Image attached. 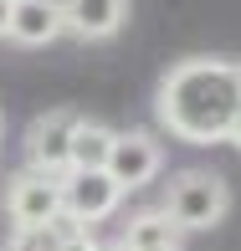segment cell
I'll list each match as a JSON object with an SVG mask.
<instances>
[{"mask_svg": "<svg viewBox=\"0 0 241 251\" xmlns=\"http://www.w3.org/2000/svg\"><path fill=\"white\" fill-rule=\"evenodd\" d=\"M154 113L185 144H226L231 118L241 113L236 62H221V56H185V62H175L164 72V82H159Z\"/></svg>", "mask_w": 241, "mask_h": 251, "instance_id": "cell-1", "label": "cell"}, {"mask_svg": "<svg viewBox=\"0 0 241 251\" xmlns=\"http://www.w3.org/2000/svg\"><path fill=\"white\" fill-rule=\"evenodd\" d=\"M159 210L180 226V231H211V226L226 221L231 210V185L211 169H180L164 190V205Z\"/></svg>", "mask_w": 241, "mask_h": 251, "instance_id": "cell-2", "label": "cell"}, {"mask_svg": "<svg viewBox=\"0 0 241 251\" xmlns=\"http://www.w3.org/2000/svg\"><path fill=\"white\" fill-rule=\"evenodd\" d=\"M5 215L10 231H31V226H47L62 215V179L41 175V169H16L5 185Z\"/></svg>", "mask_w": 241, "mask_h": 251, "instance_id": "cell-3", "label": "cell"}, {"mask_svg": "<svg viewBox=\"0 0 241 251\" xmlns=\"http://www.w3.org/2000/svg\"><path fill=\"white\" fill-rule=\"evenodd\" d=\"M82 113L72 108H52V113H36L26 123V169H41V175H56L62 179L72 169V128Z\"/></svg>", "mask_w": 241, "mask_h": 251, "instance_id": "cell-4", "label": "cell"}, {"mask_svg": "<svg viewBox=\"0 0 241 251\" xmlns=\"http://www.w3.org/2000/svg\"><path fill=\"white\" fill-rule=\"evenodd\" d=\"M123 205V190L113 185L108 169H67L62 175V215H72L77 226L93 231L98 221H108Z\"/></svg>", "mask_w": 241, "mask_h": 251, "instance_id": "cell-5", "label": "cell"}, {"mask_svg": "<svg viewBox=\"0 0 241 251\" xmlns=\"http://www.w3.org/2000/svg\"><path fill=\"white\" fill-rule=\"evenodd\" d=\"M164 164V149L149 128H129V133H113V154H108V175L113 185L129 195V190H144L149 179L159 175Z\"/></svg>", "mask_w": 241, "mask_h": 251, "instance_id": "cell-6", "label": "cell"}, {"mask_svg": "<svg viewBox=\"0 0 241 251\" xmlns=\"http://www.w3.org/2000/svg\"><path fill=\"white\" fill-rule=\"evenodd\" d=\"M129 21V0H62V26L77 41H108Z\"/></svg>", "mask_w": 241, "mask_h": 251, "instance_id": "cell-7", "label": "cell"}, {"mask_svg": "<svg viewBox=\"0 0 241 251\" xmlns=\"http://www.w3.org/2000/svg\"><path fill=\"white\" fill-rule=\"evenodd\" d=\"M5 251H98L93 231L77 226L72 215H56L47 226H31V231H10Z\"/></svg>", "mask_w": 241, "mask_h": 251, "instance_id": "cell-8", "label": "cell"}, {"mask_svg": "<svg viewBox=\"0 0 241 251\" xmlns=\"http://www.w3.org/2000/svg\"><path fill=\"white\" fill-rule=\"evenodd\" d=\"M62 0H10V41L21 47H47L62 36Z\"/></svg>", "mask_w": 241, "mask_h": 251, "instance_id": "cell-9", "label": "cell"}, {"mask_svg": "<svg viewBox=\"0 0 241 251\" xmlns=\"http://www.w3.org/2000/svg\"><path fill=\"white\" fill-rule=\"evenodd\" d=\"M118 251H185V231H180V226L154 205V210H139V215L129 221Z\"/></svg>", "mask_w": 241, "mask_h": 251, "instance_id": "cell-10", "label": "cell"}, {"mask_svg": "<svg viewBox=\"0 0 241 251\" xmlns=\"http://www.w3.org/2000/svg\"><path fill=\"white\" fill-rule=\"evenodd\" d=\"M113 133L118 128H108L98 118H77V128H72V169H108Z\"/></svg>", "mask_w": 241, "mask_h": 251, "instance_id": "cell-11", "label": "cell"}, {"mask_svg": "<svg viewBox=\"0 0 241 251\" xmlns=\"http://www.w3.org/2000/svg\"><path fill=\"white\" fill-rule=\"evenodd\" d=\"M226 144H231V149H241V113L231 118V133H226Z\"/></svg>", "mask_w": 241, "mask_h": 251, "instance_id": "cell-12", "label": "cell"}, {"mask_svg": "<svg viewBox=\"0 0 241 251\" xmlns=\"http://www.w3.org/2000/svg\"><path fill=\"white\" fill-rule=\"evenodd\" d=\"M10 31V0H0V36Z\"/></svg>", "mask_w": 241, "mask_h": 251, "instance_id": "cell-13", "label": "cell"}, {"mask_svg": "<svg viewBox=\"0 0 241 251\" xmlns=\"http://www.w3.org/2000/svg\"><path fill=\"white\" fill-rule=\"evenodd\" d=\"M98 251H118V246H98Z\"/></svg>", "mask_w": 241, "mask_h": 251, "instance_id": "cell-14", "label": "cell"}, {"mask_svg": "<svg viewBox=\"0 0 241 251\" xmlns=\"http://www.w3.org/2000/svg\"><path fill=\"white\" fill-rule=\"evenodd\" d=\"M236 82H241V62H236Z\"/></svg>", "mask_w": 241, "mask_h": 251, "instance_id": "cell-15", "label": "cell"}]
</instances>
